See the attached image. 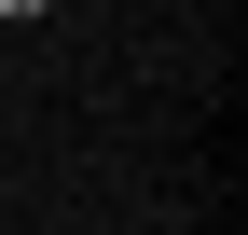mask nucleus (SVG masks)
Returning <instances> with one entry per match:
<instances>
[{
    "mask_svg": "<svg viewBox=\"0 0 248 235\" xmlns=\"http://www.w3.org/2000/svg\"><path fill=\"white\" fill-rule=\"evenodd\" d=\"M42 14H55V0H0V28H42Z\"/></svg>",
    "mask_w": 248,
    "mask_h": 235,
    "instance_id": "obj_1",
    "label": "nucleus"
}]
</instances>
